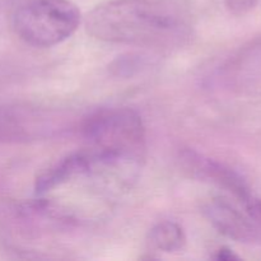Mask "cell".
Wrapping results in <instances>:
<instances>
[{
    "label": "cell",
    "instance_id": "obj_3",
    "mask_svg": "<svg viewBox=\"0 0 261 261\" xmlns=\"http://www.w3.org/2000/svg\"><path fill=\"white\" fill-rule=\"evenodd\" d=\"M82 22L79 8L70 0H27L15 8L13 30L35 47H51L68 40Z\"/></svg>",
    "mask_w": 261,
    "mask_h": 261
},
{
    "label": "cell",
    "instance_id": "obj_1",
    "mask_svg": "<svg viewBox=\"0 0 261 261\" xmlns=\"http://www.w3.org/2000/svg\"><path fill=\"white\" fill-rule=\"evenodd\" d=\"M86 30L97 40L149 48L182 45L190 25L175 7L160 0H111L87 14Z\"/></svg>",
    "mask_w": 261,
    "mask_h": 261
},
{
    "label": "cell",
    "instance_id": "obj_9",
    "mask_svg": "<svg viewBox=\"0 0 261 261\" xmlns=\"http://www.w3.org/2000/svg\"><path fill=\"white\" fill-rule=\"evenodd\" d=\"M224 3L231 13L236 15H244L254 9L257 0H224Z\"/></svg>",
    "mask_w": 261,
    "mask_h": 261
},
{
    "label": "cell",
    "instance_id": "obj_7",
    "mask_svg": "<svg viewBox=\"0 0 261 261\" xmlns=\"http://www.w3.org/2000/svg\"><path fill=\"white\" fill-rule=\"evenodd\" d=\"M94 170L96 161L88 149L71 153L38 176L35 185L36 193H47L76 176L91 173Z\"/></svg>",
    "mask_w": 261,
    "mask_h": 261
},
{
    "label": "cell",
    "instance_id": "obj_8",
    "mask_svg": "<svg viewBox=\"0 0 261 261\" xmlns=\"http://www.w3.org/2000/svg\"><path fill=\"white\" fill-rule=\"evenodd\" d=\"M148 240L153 249L162 252L180 251L186 244L182 227L172 221H163L155 224L150 229Z\"/></svg>",
    "mask_w": 261,
    "mask_h": 261
},
{
    "label": "cell",
    "instance_id": "obj_6",
    "mask_svg": "<svg viewBox=\"0 0 261 261\" xmlns=\"http://www.w3.org/2000/svg\"><path fill=\"white\" fill-rule=\"evenodd\" d=\"M204 214L219 233L233 241L251 244L260 240L256 223L221 198L212 199L204 205Z\"/></svg>",
    "mask_w": 261,
    "mask_h": 261
},
{
    "label": "cell",
    "instance_id": "obj_5",
    "mask_svg": "<svg viewBox=\"0 0 261 261\" xmlns=\"http://www.w3.org/2000/svg\"><path fill=\"white\" fill-rule=\"evenodd\" d=\"M55 129L54 119L33 109L0 105V143L30 142Z\"/></svg>",
    "mask_w": 261,
    "mask_h": 261
},
{
    "label": "cell",
    "instance_id": "obj_4",
    "mask_svg": "<svg viewBox=\"0 0 261 261\" xmlns=\"http://www.w3.org/2000/svg\"><path fill=\"white\" fill-rule=\"evenodd\" d=\"M181 163L190 176L203 181H211L219 188L229 191L236 199H239L244 206L254 200L255 195L250 190L246 181L232 168L212 158L204 157L195 150H184L181 153Z\"/></svg>",
    "mask_w": 261,
    "mask_h": 261
},
{
    "label": "cell",
    "instance_id": "obj_10",
    "mask_svg": "<svg viewBox=\"0 0 261 261\" xmlns=\"http://www.w3.org/2000/svg\"><path fill=\"white\" fill-rule=\"evenodd\" d=\"M213 259L218 261H234L240 260V257L232 250H229L228 247H221V249H218L216 251Z\"/></svg>",
    "mask_w": 261,
    "mask_h": 261
},
{
    "label": "cell",
    "instance_id": "obj_2",
    "mask_svg": "<svg viewBox=\"0 0 261 261\" xmlns=\"http://www.w3.org/2000/svg\"><path fill=\"white\" fill-rule=\"evenodd\" d=\"M97 167L119 168L137 165L145 149V127L142 116L129 107L102 109L82 122Z\"/></svg>",
    "mask_w": 261,
    "mask_h": 261
}]
</instances>
